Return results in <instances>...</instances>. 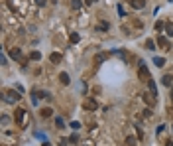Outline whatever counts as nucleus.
Segmentation results:
<instances>
[{
    "mask_svg": "<svg viewBox=\"0 0 173 146\" xmlns=\"http://www.w3.org/2000/svg\"><path fill=\"white\" fill-rule=\"evenodd\" d=\"M169 2H173V0H169Z\"/></svg>",
    "mask_w": 173,
    "mask_h": 146,
    "instance_id": "obj_33",
    "label": "nucleus"
},
{
    "mask_svg": "<svg viewBox=\"0 0 173 146\" xmlns=\"http://www.w3.org/2000/svg\"><path fill=\"white\" fill-rule=\"evenodd\" d=\"M41 146H51V144H49V142H47V140H45V142H43V144H41Z\"/></svg>",
    "mask_w": 173,
    "mask_h": 146,
    "instance_id": "obj_30",
    "label": "nucleus"
},
{
    "mask_svg": "<svg viewBox=\"0 0 173 146\" xmlns=\"http://www.w3.org/2000/svg\"><path fill=\"white\" fill-rule=\"evenodd\" d=\"M155 30H157V32L165 30V24H163V22H155Z\"/></svg>",
    "mask_w": 173,
    "mask_h": 146,
    "instance_id": "obj_23",
    "label": "nucleus"
},
{
    "mask_svg": "<svg viewBox=\"0 0 173 146\" xmlns=\"http://www.w3.org/2000/svg\"><path fill=\"white\" fill-rule=\"evenodd\" d=\"M157 46H160L161 49H169V40H167L165 36H160V38H157Z\"/></svg>",
    "mask_w": 173,
    "mask_h": 146,
    "instance_id": "obj_7",
    "label": "nucleus"
},
{
    "mask_svg": "<svg viewBox=\"0 0 173 146\" xmlns=\"http://www.w3.org/2000/svg\"><path fill=\"white\" fill-rule=\"evenodd\" d=\"M30 59L40 61V59H41V53H40V52H32V53H30Z\"/></svg>",
    "mask_w": 173,
    "mask_h": 146,
    "instance_id": "obj_17",
    "label": "nucleus"
},
{
    "mask_svg": "<svg viewBox=\"0 0 173 146\" xmlns=\"http://www.w3.org/2000/svg\"><path fill=\"white\" fill-rule=\"evenodd\" d=\"M130 6L134 10H142V8H146V0H130Z\"/></svg>",
    "mask_w": 173,
    "mask_h": 146,
    "instance_id": "obj_6",
    "label": "nucleus"
},
{
    "mask_svg": "<svg viewBox=\"0 0 173 146\" xmlns=\"http://www.w3.org/2000/svg\"><path fill=\"white\" fill-rule=\"evenodd\" d=\"M126 146H136V138H134V136H128L126 138Z\"/></svg>",
    "mask_w": 173,
    "mask_h": 146,
    "instance_id": "obj_20",
    "label": "nucleus"
},
{
    "mask_svg": "<svg viewBox=\"0 0 173 146\" xmlns=\"http://www.w3.org/2000/svg\"><path fill=\"white\" fill-rule=\"evenodd\" d=\"M147 87H150V91H152L153 95H155V97H157V85H155V81H147Z\"/></svg>",
    "mask_w": 173,
    "mask_h": 146,
    "instance_id": "obj_13",
    "label": "nucleus"
},
{
    "mask_svg": "<svg viewBox=\"0 0 173 146\" xmlns=\"http://www.w3.org/2000/svg\"><path fill=\"white\" fill-rule=\"evenodd\" d=\"M69 142H79V136H77V134H71V138H69Z\"/></svg>",
    "mask_w": 173,
    "mask_h": 146,
    "instance_id": "obj_28",
    "label": "nucleus"
},
{
    "mask_svg": "<svg viewBox=\"0 0 173 146\" xmlns=\"http://www.w3.org/2000/svg\"><path fill=\"white\" fill-rule=\"evenodd\" d=\"M96 101L94 99H86L85 103H83V109H85V111H94V109H96Z\"/></svg>",
    "mask_w": 173,
    "mask_h": 146,
    "instance_id": "obj_5",
    "label": "nucleus"
},
{
    "mask_svg": "<svg viewBox=\"0 0 173 146\" xmlns=\"http://www.w3.org/2000/svg\"><path fill=\"white\" fill-rule=\"evenodd\" d=\"M146 49H155V44H153V40H147V42H146Z\"/></svg>",
    "mask_w": 173,
    "mask_h": 146,
    "instance_id": "obj_22",
    "label": "nucleus"
},
{
    "mask_svg": "<svg viewBox=\"0 0 173 146\" xmlns=\"http://www.w3.org/2000/svg\"><path fill=\"white\" fill-rule=\"evenodd\" d=\"M10 57H12V59H22V52L18 47H12V49H10Z\"/></svg>",
    "mask_w": 173,
    "mask_h": 146,
    "instance_id": "obj_9",
    "label": "nucleus"
},
{
    "mask_svg": "<svg viewBox=\"0 0 173 146\" xmlns=\"http://www.w3.org/2000/svg\"><path fill=\"white\" fill-rule=\"evenodd\" d=\"M153 63H155V67H163V65H165V59H163V57H155V55H153Z\"/></svg>",
    "mask_w": 173,
    "mask_h": 146,
    "instance_id": "obj_14",
    "label": "nucleus"
},
{
    "mask_svg": "<svg viewBox=\"0 0 173 146\" xmlns=\"http://www.w3.org/2000/svg\"><path fill=\"white\" fill-rule=\"evenodd\" d=\"M161 83H163L165 87H169V89H171V87H173V75H163Z\"/></svg>",
    "mask_w": 173,
    "mask_h": 146,
    "instance_id": "obj_8",
    "label": "nucleus"
},
{
    "mask_svg": "<svg viewBox=\"0 0 173 146\" xmlns=\"http://www.w3.org/2000/svg\"><path fill=\"white\" fill-rule=\"evenodd\" d=\"M169 97H171V101H173V87H171V95H169Z\"/></svg>",
    "mask_w": 173,
    "mask_h": 146,
    "instance_id": "obj_32",
    "label": "nucleus"
},
{
    "mask_svg": "<svg viewBox=\"0 0 173 146\" xmlns=\"http://www.w3.org/2000/svg\"><path fill=\"white\" fill-rule=\"evenodd\" d=\"M55 125L59 126V128H65V120L61 119V117H57V119H55Z\"/></svg>",
    "mask_w": 173,
    "mask_h": 146,
    "instance_id": "obj_19",
    "label": "nucleus"
},
{
    "mask_svg": "<svg viewBox=\"0 0 173 146\" xmlns=\"http://www.w3.org/2000/svg\"><path fill=\"white\" fill-rule=\"evenodd\" d=\"M106 57H108V53H96V55H94V63H102Z\"/></svg>",
    "mask_w": 173,
    "mask_h": 146,
    "instance_id": "obj_11",
    "label": "nucleus"
},
{
    "mask_svg": "<svg viewBox=\"0 0 173 146\" xmlns=\"http://www.w3.org/2000/svg\"><path fill=\"white\" fill-rule=\"evenodd\" d=\"M116 10H118V14H120V16H122V18H124V16H126V12H124V8L120 6V4H118V6H116Z\"/></svg>",
    "mask_w": 173,
    "mask_h": 146,
    "instance_id": "obj_26",
    "label": "nucleus"
},
{
    "mask_svg": "<svg viewBox=\"0 0 173 146\" xmlns=\"http://www.w3.org/2000/svg\"><path fill=\"white\" fill-rule=\"evenodd\" d=\"M18 99H20V95L14 93V91H8V93H4V101H6V103H16Z\"/></svg>",
    "mask_w": 173,
    "mask_h": 146,
    "instance_id": "obj_4",
    "label": "nucleus"
},
{
    "mask_svg": "<svg viewBox=\"0 0 173 146\" xmlns=\"http://www.w3.org/2000/svg\"><path fill=\"white\" fill-rule=\"evenodd\" d=\"M79 40H81V38H79V34H75V32L71 34V44H77Z\"/></svg>",
    "mask_w": 173,
    "mask_h": 146,
    "instance_id": "obj_24",
    "label": "nucleus"
},
{
    "mask_svg": "<svg viewBox=\"0 0 173 146\" xmlns=\"http://www.w3.org/2000/svg\"><path fill=\"white\" fill-rule=\"evenodd\" d=\"M51 115H53V109H49V107H45V109H41V117H43V119H49Z\"/></svg>",
    "mask_w": 173,
    "mask_h": 146,
    "instance_id": "obj_12",
    "label": "nucleus"
},
{
    "mask_svg": "<svg viewBox=\"0 0 173 146\" xmlns=\"http://www.w3.org/2000/svg\"><path fill=\"white\" fill-rule=\"evenodd\" d=\"M69 126H71L73 130H79V128H81V122H79V120H73V122H71Z\"/></svg>",
    "mask_w": 173,
    "mask_h": 146,
    "instance_id": "obj_21",
    "label": "nucleus"
},
{
    "mask_svg": "<svg viewBox=\"0 0 173 146\" xmlns=\"http://www.w3.org/2000/svg\"><path fill=\"white\" fill-rule=\"evenodd\" d=\"M16 122H18V126H24V122H26V109H18L16 111Z\"/></svg>",
    "mask_w": 173,
    "mask_h": 146,
    "instance_id": "obj_3",
    "label": "nucleus"
},
{
    "mask_svg": "<svg viewBox=\"0 0 173 146\" xmlns=\"http://www.w3.org/2000/svg\"><path fill=\"white\" fill-rule=\"evenodd\" d=\"M86 4H94V2H96V0H85Z\"/></svg>",
    "mask_w": 173,
    "mask_h": 146,
    "instance_id": "obj_29",
    "label": "nucleus"
},
{
    "mask_svg": "<svg viewBox=\"0 0 173 146\" xmlns=\"http://www.w3.org/2000/svg\"><path fill=\"white\" fill-rule=\"evenodd\" d=\"M108 28H110V24H108V22H100L99 26H96V30H99V32H104V30H108Z\"/></svg>",
    "mask_w": 173,
    "mask_h": 146,
    "instance_id": "obj_16",
    "label": "nucleus"
},
{
    "mask_svg": "<svg viewBox=\"0 0 173 146\" xmlns=\"http://www.w3.org/2000/svg\"><path fill=\"white\" fill-rule=\"evenodd\" d=\"M165 34H169V36L173 34V24H165Z\"/></svg>",
    "mask_w": 173,
    "mask_h": 146,
    "instance_id": "obj_25",
    "label": "nucleus"
},
{
    "mask_svg": "<svg viewBox=\"0 0 173 146\" xmlns=\"http://www.w3.org/2000/svg\"><path fill=\"white\" fill-rule=\"evenodd\" d=\"M138 77H140L142 81H150V79H152V75H150V69H147L146 61H142V59H140V63H138Z\"/></svg>",
    "mask_w": 173,
    "mask_h": 146,
    "instance_id": "obj_1",
    "label": "nucleus"
},
{
    "mask_svg": "<svg viewBox=\"0 0 173 146\" xmlns=\"http://www.w3.org/2000/svg\"><path fill=\"white\" fill-rule=\"evenodd\" d=\"M81 6H83V2H81V0H73V2H71V8H75V10H79Z\"/></svg>",
    "mask_w": 173,
    "mask_h": 146,
    "instance_id": "obj_18",
    "label": "nucleus"
},
{
    "mask_svg": "<svg viewBox=\"0 0 173 146\" xmlns=\"http://www.w3.org/2000/svg\"><path fill=\"white\" fill-rule=\"evenodd\" d=\"M49 61H51V63H59V61H61V53L53 52L51 55H49Z\"/></svg>",
    "mask_w": 173,
    "mask_h": 146,
    "instance_id": "obj_10",
    "label": "nucleus"
},
{
    "mask_svg": "<svg viewBox=\"0 0 173 146\" xmlns=\"http://www.w3.org/2000/svg\"><path fill=\"white\" fill-rule=\"evenodd\" d=\"M59 79H61V83H63V85H69V81H71V79H69V75H67L65 71L59 75Z\"/></svg>",
    "mask_w": 173,
    "mask_h": 146,
    "instance_id": "obj_15",
    "label": "nucleus"
},
{
    "mask_svg": "<svg viewBox=\"0 0 173 146\" xmlns=\"http://www.w3.org/2000/svg\"><path fill=\"white\" fill-rule=\"evenodd\" d=\"M142 99H144V103H146L147 107H153V105H155V101H157V97L150 91V93H144V95H142Z\"/></svg>",
    "mask_w": 173,
    "mask_h": 146,
    "instance_id": "obj_2",
    "label": "nucleus"
},
{
    "mask_svg": "<svg viewBox=\"0 0 173 146\" xmlns=\"http://www.w3.org/2000/svg\"><path fill=\"white\" fill-rule=\"evenodd\" d=\"M165 146H173V142H171V140H169V142H167V144Z\"/></svg>",
    "mask_w": 173,
    "mask_h": 146,
    "instance_id": "obj_31",
    "label": "nucleus"
},
{
    "mask_svg": "<svg viewBox=\"0 0 173 146\" xmlns=\"http://www.w3.org/2000/svg\"><path fill=\"white\" fill-rule=\"evenodd\" d=\"M35 4H38V6H45V4H47V0H35Z\"/></svg>",
    "mask_w": 173,
    "mask_h": 146,
    "instance_id": "obj_27",
    "label": "nucleus"
}]
</instances>
